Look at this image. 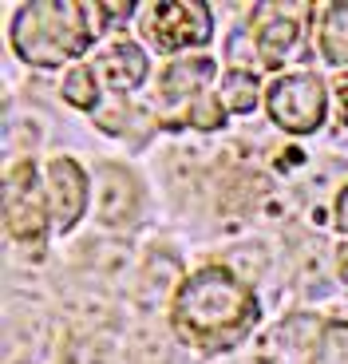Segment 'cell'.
<instances>
[{
	"instance_id": "6da1fadb",
	"label": "cell",
	"mask_w": 348,
	"mask_h": 364,
	"mask_svg": "<svg viewBox=\"0 0 348 364\" xmlns=\"http://www.w3.org/2000/svg\"><path fill=\"white\" fill-rule=\"evenodd\" d=\"M174 333L194 348H229L257 325V297L222 265L190 273L174 293Z\"/></svg>"
},
{
	"instance_id": "7a4b0ae2",
	"label": "cell",
	"mask_w": 348,
	"mask_h": 364,
	"mask_svg": "<svg viewBox=\"0 0 348 364\" xmlns=\"http://www.w3.org/2000/svg\"><path fill=\"white\" fill-rule=\"evenodd\" d=\"M95 4H80V0H32L28 9H20L16 24H12V48L24 64L52 68L60 60L83 55L92 44V20Z\"/></svg>"
},
{
	"instance_id": "3957f363",
	"label": "cell",
	"mask_w": 348,
	"mask_h": 364,
	"mask_svg": "<svg viewBox=\"0 0 348 364\" xmlns=\"http://www.w3.org/2000/svg\"><path fill=\"white\" fill-rule=\"evenodd\" d=\"M143 36L158 52H178L190 44H206L214 32L210 9L202 0H158L143 12Z\"/></svg>"
},
{
	"instance_id": "277c9868",
	"label": "cell",
	"mask_w": 348,
	"mask_h": 364,
	"mask_svg": "<svg viewBox=\"0 0 348 364\" xmlns=\"http://www.w3.org/2000/svg\"><path fill=\"white\" fill-rule=\"evenodd\" d=\"M48 222H52V210L40 198L36 166L16 163L9 171V182H4V226L20 246H40L48 234Z\"/></svg>"
},
{
	"instance_id": "5b68a950",
	"label": "cell",
	"mask_w": 348,
	"mask_h": 364,
	"mask_svg": "<svg viewBox=\"0 0 348 364\" xmlns=\"http://www.w3.org/2000/svg\"><path fill=\"white\" fill-rule=\"evenodd\" d=\"M269 115L289 135L317 131L325 119V83L309 72L273 80V87H269Z\"/></svg>"
},
{
	"instance_id": "8992f818",
	"label": "cell",
	"mask_w": 348,
	"mask_h": 364,
	"mask_svg": "<svg viewBox=\"0 0 348 364\" xmlns=\"http://www.w3.org/2000/svg\"><path fill=\"white\" fill-rule=\"evenodd\" d=\"M312 16V4L305 0H266L254 9V32H257V52L269 68H277L289 55V48L301 36V20Z\"/></svg>"
},
{
	"instance_id": "52a82bcc",
	"label": "cell",
	"mask_w": 348,
	"mask_h": 364,
	"mask_svg": "<svg viewBox=\"0 0 348 364\" xmlns=\"http://www.w3.org/2000/svg\"><path fill=\"white\" fill-rule=\"evenodd\" d=\"M48 210H52L55 230H72L80 214L87 210V174L72 159H52L48 163Z\"/></svg>"
},
{
	"instance_id": "ba28073f",
	"label": "cell",
	"mask_w": 348,
	"mask_h": 364,
	"mask_svg": "<svg viewBox=\"0 0 348 364\" xmlns=\"http://www.w3.org/2000/svg\"><path fill=\"white\" fill-rule=\"evenodd\" d=\"M214 80V60H206V55H186V60H178V64L166 68L163 75V95L166 100H198L202 87Z\"/></svg>"
},
{
	"instance_id": "9c48e42d",
	"label": "cell",
	"mask_w": 348,
	"mask_h": 364,
	"mask_svg": "<svg viewBox=\"0 0 348 364\" xmlns=\"http://www.w3.org/2000/svg\"><path fill=\"white\" fill-rule=\"evenodd\" d=\"M99 72L111 80V87L115 91H131L143 83V75H147V55L138 52L135 44H115L107 55H99Z\"/></svg>"
},
{
	"instance_id": "30bf717a",
	"label": "cell",
	"mask_w": 348,
	"mask_h": 364,
	"mask_svg": "<svg viewBox=\"0 0 348 364\" xmlns=\"http://www.w3.org/2000/svg\"><path fill=\"white\" fill-rule=\"evenodd\" d=\"M321 52H325V60H332V64H348V0L344 4H325Z\"/></svg>"
},
{
	"instance_id": "8fae6325",
	"label": "cell",
	"mask_w": 348,
	"mask_h": 364,
	"mask_svg": "<svg viewBox=\"0 0 348 364\" xmlns=\"http://www.w3.org/2000/svg\"><path fill=\"white\" fill-rule=\"evenodd\" d=\"M222 100H226L229 111H238V115L254 111L257 107V80L249 72H229L226 83H222Z\"/></svg>"
},
{
	"instance_id": "7c38bea8",
	"label": "cell",
	"mask_w": 348,
	"mask_h": 364,
	"mask_svg": "<svg viewBox=\"0 0 348 364\" xmlns=\"http://www.w3.org/2000/svg\"><path fill=\"white\" fill-rule=\"evenodd\" d=\"M64 100L75 103L83 111L99 107V87H95V68H75L72 75L64 80Z\"/></svg>"
},
{
	"instance_id": "4fadbf2b",
	"label": "cell",
	"mask_w": 348,
	"mask_h": 364,
	"mask_svg": "<svg viewBox=\"0 0 348 364\" xmlns=\"http://www.w3.org/2000/svg\"><path fill=\"white\" fill-rule=\"evenodd\" d=\"M317 364H348V325H329L317 348Z\"/></svg>"
},
{
	"instance_id": "5bb4252c",
	"label": "cell",
	"mask_w": 348,
	"mask_h": 364,
	"mask_svg": "<svg viewBox=\"0 0 348 364\" xmlns=\"http://www.w3.org/2000/svg\"><path fill=\"white\" fill-rule=\"evenodd\" d=\"M190 123H194V127H202V131L222 127V103L214 100L210 91H202L198 100L190 103Z\"/></svg>"
},
{
	"instance_id": "9a60e30c",
	"label": "cell",
	"mask_w": 348,
	"mask_h": 364,
	"mask_svg": "<svg viewBox=\"0 0 348 364\" xmlns=\"http://www.w3.org/2000/svg\"><path fill=\"white\" fill-rule=\"evenodd\" d=\"M337 226L348 234V186L340 191V198H337Z\"/></svg>"
},
{
	"instance_id": "2e32d148",
	"label": "cell",
	"mask_w": 348,
	"mask_h": 364,
	"mask_svg": "<svg viewBox=\"0 0 348 364\" xmlns=\"http://www.w3.org/2000/svg\"><path fill=\"white\" fill-rule=\"evenodd\" d=\"M337 100H340V119H344V127H348V80L337 83Z\"/></svg>"
},
{
	"instance_id": "e0dca14e",
	"label": "cell",
	"mask_w": 348,
	"mask_h": 364,
	"mask_svg": "<svg viewBox=\"0 0 348 364\" xmlns=\"http://www.w3.org/2000/svg\"><path fill=\"white\" fill-rule=\"evenodd\" d=\"M337 265H340V282H348V246L337 250Z\"/></svg>"
}]
</instances>
